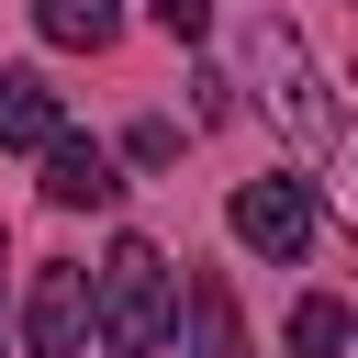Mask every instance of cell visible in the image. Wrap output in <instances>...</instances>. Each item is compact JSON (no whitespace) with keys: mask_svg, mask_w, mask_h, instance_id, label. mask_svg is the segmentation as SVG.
<instances>
[{"mask_svg":"<svg viewBox=\"0 0 358 358\" xmlns=\"http://www.w3.org/2000/svg\"><path fill=\"white\" fill-rule=\"evenodd\" d=\"M347 11H358V0H347Z\"/></svg>","mask_w":358,"mask_h":358,"instance_id":"4fadbf2b","label":"cell"},{"mask_svg":"<svg viewBox=\"0 0 358 358\" xmlns=\"http://www.w3.org/2000/svg\"><path fill=\"white\" fill-rule=\"evenodd\" d=\"M179 302H190V358H257V347H246V324H235V291H224L213 268H201Z\"/></svg>","mask_w":358,"mask_h":358,"instance_id":"52a82bcc","label":"cell"},{"mask_svg":"<svg viewBox=\"0 0 358 358\" xmlns=\"http://www.w3.org/2000/svg\"><path fill=\"white\" fill-rule=\"evenodd\" d=\"M34 34H45V45H90V56H101V45L123 34V0H34Z\"/></svg>","mask_w":358,"mask_h":358,"instance_id":"ba28073f","label":"cell"},{"mask_svg":"<svg viewBox=\"0 0 358 358\" xmlns=\"http://www.w3.org/2000/svg\"><path fill=\"white\" fill-rule=\"evenodd\" d=\"M123 145H134V168H168V157H179V134H168V123H134Z\"/></svg>","mask_w":358,"mask_h":358,"instance_id":"7c38bea8","label":"cell"},{"mask_svg":"<svg viewBox=\"0 0 358 358\" xmlns=\"http://www.w3.org/2000/svg\"><path fill=\"white\" fill-rule=\"evenodd\" d=\"M224 224H235L246 257H280V268H291V257L313 246V190H302V179H246V190L224 201Z\"/></svg>","mask_w":358,"mask_h":358,"instance_id":"277c9868","label":"cell"},{"mask_svg":"<svg viewBox=\"0 0 358 358\" xmlns=\"http://www.w3.org/2000/svg\"><path fill=\"white\" fill-rule=\"evenodd\" d=\"M90 280H101V347H112V358H157V336H168V313H179L168 257H157L145 235H112Z\"/></svg>","mask_w":358,"mask_h":358,"instance_id":"7a4b0ae2","label":"cell"},{"mask_svg":"<svg viewBox=\"0 0 358 358\" xmlns=\"http://www.w3.org/2000/svg\"><path fill=\"white\" fill-rule=\"evenodd\" d=\"M336 213H347V235H358V134H336Z\"/></svg>","mask_w":358,"mask_h":358,"instance_id":"8fae6325","label":"cell"},{"mask_svg":"<svg viewBox=\"0 0 358 358\" xmlns=\"http://www.w3.org/2000/svg\"><path fill=\"white\" fill-rule=\"evenodd\" d=\"M280 347H291V358H347V302H336V291H302L291 324H280Z\"/></svg>","mask_w":358,"mask_h":358,"instance_id":"9c48e42d","label":"cell"},{"mask_svg":"<svg viewBox=\"0 0 358 358\" xmlns=\"http://www.w3.org/2000/svg\"><path fill=\"white\" fill-rule=\"evenodd\" d=\"M45 201H56V213H112L123 179H112V157H101L90 134H56V145H45Z\"/></svg>","mask_w":358,"mask_h":358,"instance_id":"5b68a950","label":"cell"},{"mask_svg":"<svg viewBox=\"0 0 358 358\" xmlns=\"http://www.w3.org/2000/svg\"><path fill=\"white\" fill-rule=\"evenodd\" d=\"M56 134H67V101H56L34 67H0V145H11V157H45Z\"/></svg>","mask_w":358,"mask_h":358,"instance_id":"8992f818","label":"cell"},{"mask_svg":"<svg viewBox=\"0 0 358 358\" xmlns=\"http://www.w3.org/2000/svg\"><path fill=\"white\" fill-rule=\"evenodd\" d=\"M90 336H101V280L67 268V257H45L34 291H22V347H34V358H78Z\"/></svg>","mask_w":358,"mask_h":358,"instance_id":"3957f363","label":"cell"},{"mask_svg":"<svg viewBox=\"0 0 358 358\" xmlns=\"http://www.w3.org/2000/svg\"><path fill=\"white\" fill-rule=\"evenodd\" d=\"M246 78H257V101H268V123H280L291 145H336V134H347V123H336V78L313 67V45H302L280 11L246 22Z\"/></svg>","mask_w":358,"mask_h":358,"instance_id":"6da1fadb","label":"cell"},{"mask_svg":"<svg viewBox=\"0 0 358 358\" xmlns=\"http://www.w3.org/2000/svg\"><path fill=\"white\" fill-rule=\"evenodd\" d=\"M145 11H157L179 45H201V34H213V0H145Z\"/></svg>","mask_w":358,"mask_h":358,"instance_id":"30bf717a","label":"cell"}]
</instances>
